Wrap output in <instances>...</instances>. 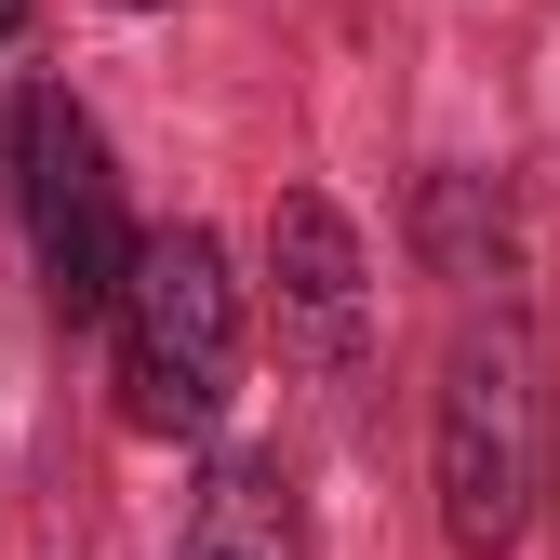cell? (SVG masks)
Listing matches in <instances>:
<instances>
[{"mask_svg": "<svg viewBox=\"0 0 560 560\" xmlns=\"http://www.w3.org/2000/svg\"><path fill=\"white\" fill-rule=\"evenodd\" d=\"M560 480V374L534 320H480L441 374V534L467 560H508Z\"/></svg>", "mask_w": 560, "mask_h": 560, "instance_id": "6da1fadb", "label": "cell"}, {"mask_svg": "<svg viewBox=\"0 0 560 560\" xmlns=\"http://www.w3.org/2000/svg\"><path fill=\"white\" fill-rule=\"evenodd\" d=\"M107 334H120V413L148 441H200L214 428L228 374H241V280H228L214 228H133Z\"/></svg>", "mask_w": 560, "mask_h": 560, "instance_id": "7a4b0ae2", "label": "cell"}, {"mask_svg": "<svg viewBox=\"0 0 560 560\" xmlns=\"http://www.w3.org/2000/svg\"><path fill=\"white\" fill-rule=\"evenodd\" d=\"M14 214H27V254H40V280H54V307H67V320H107L120 254H133V214H120L107 133L67 107V94H27V107H14Z\"/></svg>", "mask_w": 560, "mask_h": 560, "instance_id": "3957f363", "label": "cell"}, {"mask_svg": "<svg viewBox=\"0 0 560 560\" xmlns=\"http://www.w3.org/2000/svg\"><path fill=\"white\" fill-rule=\"evenodd\" d=\"M174 560H307V508H294V480H280L267 454H228V467L187 494Z\"/></svg>", "mask_w": 560, "mask_h": 560, "instance_id": "277c9868", "label": "cell"}, {"mask_svg": "<svg viewBox=\"0 0 560 560\" xmlns=\"http://www.w3.org/2000/svg\"><path fill=\"white\" fill-rule=\"evenodd\" d=\"M267 254H280V294H294L320 334H347V307H361V241H347V214H334V200H280Z\"/></svg>", "mask_w": 560, "mask_h": 560, "instance_id": "5b68a950", "label": "cell"}, {"mask_svg": "<svg viewBox=\"0 0 560 560\" xmlns=\"http://www.w3.org/2000/svg\"><path fill=\"white\" fill-rule=\"evenodd\" d=\"M14 27H27V0H0V40H14Z\"/></svg>", "mask_w": 560, "mask_h": 560, "instance_id": "8992f818", "label": "cell"}, {"mask_svg": "<svg viewBox=\"0 0 560 560\" xmlns=\"http://www.w3.org/2000/svg\"><path fill=\"white\" fill-rule=\"evenodd\" d=\"M120 14H148V0H120Z\"/></svg>", "mask_w": 560, "mask_h": 560, "instance_id": "52a82bcc", "label": "cell"}]
</instances>
